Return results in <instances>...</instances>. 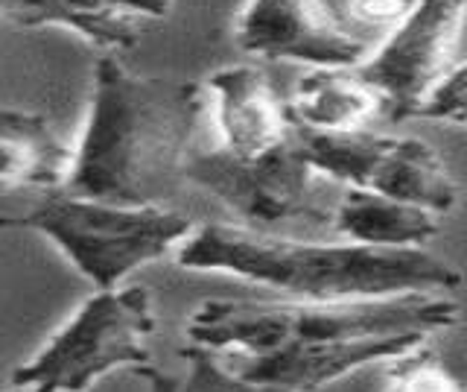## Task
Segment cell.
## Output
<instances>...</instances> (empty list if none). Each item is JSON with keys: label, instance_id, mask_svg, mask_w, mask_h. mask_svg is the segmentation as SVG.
Returning <instances> with one entry per match:
<instances>
[{"label": "cell", "instance_id": "19", "mask_svg": "<svg viewBox=\"0 0 467 392\" xmlns=\"http://www.w3.org/2000/svg\"><path fill=\"white\" fill-rule=\"evenodd\" d=\"M415 0H348L345 18L362 30H394Z\"/></svg>", "mask_w": 467, "mask_h": 392}, {"label": "cell", "instance_id": "4", "mask_svg": "<svg viewBox=\"0 0 467 392\" xmlns=\"http://www.w3.org/2000/svg\"><path fill=\"white\" fill-rule=\"evenodd\" d=\"M0 228L47 238L82 279L111 290L138 267L175 255L196 223L167 206H117L67 191H50L33 208L0 217Z\"/></svg>", "mask_w": 467, "mask_h": 392}, {"label": "cell", "instance_id": "6", "mask_svg": "<svg viewBox=\"0 0 467 392\" xmlns=\"http://www.w3.org/2000/svg\"><path fill=\"white\" fill-rule=\"evenodd\" d=\"M184 179L208 191L216 202L257 231L298 220H325L318 206V173L298 150L296 138L254 158H237L225 150L193 153Z\"/></svg>", "mask_w": 467, "mask_h": 392}, {"label": "cell", "instance_id": "16", "mask_svg": "<svg viewBox=\"0 0 467 392\" xmlns=\"http://www.w3.org/2000/svg\"><path fill=\"white\" fill-rule=\"evenodd\" d=\"M182 360H184L182 375L164 372L152 366V363L135 369V375L140 381H146L150 392H281L240 375L225 360V355L211 352L204 345H193V343L184 345Z\"/></svg>", "mask_w": 467, "mask_h": 392}, {"label": "cell", "instance_id": "1", "mask_svg": "<svg viewBox=\"0 0 467 392\" xmlns=\"http://www.w3.org/2000/svg\"><path fill=\"white\" fill-rule=\"evenodd\" d=\"M204 97L193 79L140 77L117 53H99L65 191L117 206H161L184 179Z\"/></svg>", "mask_w": 467, "mask_h": 392}, {"label": "cell", "instance_id": "13", "mask_svg": "<svg viewBox=\"0 0 467 392\" xmlns=\"http://www.w3.org/2000/svg\"><path fill=\"white\" fill-rule=\"evenodd\" d=\"M70 167L73 150L56 135L47 118L24 109L0 111V191H65Z\"/></svg>", "mask_w": 467, "mask_h": 392}, {"label": "cell", "instance_id": "7", "mask_svg": "<svg viewBox=\"0 0 467 392\" xmlns=\"http://www.w3.org/2000/svg\"><path fill=\"white\" fill-rule=\"evenodd\" d=\"M467 0H415L386 41L357 65V74L383 100L389 121L418 118L420 106L456 68Z\"/></svg>", "mask_w": 467, "mask_h": 392}, {"label": "cell", "instance_id": "14", "mask_svg": "<svg viewBox=\"0 0 467 392\" xmlns=\"http://www.w3.org/2000/svg\"><path fill=\"white\" fill-rule=\"evenodd\" d=\"M336 235L379 249H427L441 231V217L383 194L348 187L330 214Z\"/></svg>", "mask_w": 467, "mask_h": 392}, {"label": "cell", "instance_id": "20", "mask_svg": "<svg viewBox=\"0 0 467 392\" xmlns=\"http://www.w3.org/2000/svg\"><path fill=\"white\" fill-rule=\"evenodd\" d=\"M6 392H36V389H29V387H15V384H12V389H6Z\"/></svg>", "mask_w": 467, "mask_h": 392}, {"label": "cell", "instance_id": "10", "mask_svg": "<svg viewBox=\"0 0 467 392\" xmlns=\"http://www.w3.org/2000/svg\"><path fill=\"white\" fill-rule=\"evenodd\" d=\"M213 106L219 150L254 158L281 147L296 132L286 100L277 94L266 70L254 65L219 68L204 82Z\"/></svg>", "mask_w": 467, "mask_h": 392}, {"label": "cell", "instance_id": "18", "mask_svg": "<svg viewBox=\"0 0 467 392\" xmlns=\"http://www.w3.org/2000/svg\"><path fill=\"white\" fill-rule=\"evenodd\" d=\"M418 118L467 126V59L459 62L444 77V82L438 85L427 103L420 106Z\"/></svg>", "mask_w": 467, "mask_h": 392}, {"label": "cell", "instance_id": "11", "mask_svg": "<svg viewBox=\"0 0 467 392\" xmlns=\"http://www.w3.org/2000/svg\"><path fill=\"white\" fill-rule=\"evenodd\" d=\"M172 0H0V16L21 30L65 26L99 53L138 45L143 21L167 18Z\"/></svg>", "mask_w": 467, "mask_h": 392}, {"label": "cell", "instance_id": "15", "mask_svg": "<svg viewBox=\"0 0 467 392\" xmlns=\"http://www.w3.org/2000/svg\"><path fill=\"white\" fill-rule=\"evenodd\" d=\"M365 191L383 194L409 206L427 208L438 217L459 206L462 187L432 143L423 138L389 135L383 155L377 158Z\"/></svg>", "mask_w": 467, "mask_h": 392}, {"label": "cell", "instance_id": "8", "mask_svg": "<svg viewBox=\"0 0 467 392\" xmlns=\"http://www.w3.org/2000/svg\"><path fill=\"white\" fill-rule=\"evenodd\" d=\"M234 41L248 56L306 68H357L368 45L325 0H248L234 24Z\"/></svg>", "mask_w": 467, "mask_h": 392}, {"label": "cell", "instance_id": "5", "mask_svg": "<svg viewBox=\"0 0 467 392\" xmlns=\"http://www.w3.org/2000/svg\"><path fill=\"white\" fill-rule=\"evenodd\" d=\"M152 334L150 290L140 284L97 290L36 357L12 372V384L36 392H85L114 369L146 366Z\"/></svg>", "mask_w": 467, "mask_h": 392}, {"label": "cell", "instance_id": "3", "mask_svg": "<svg viewBox=\"0 0 467 392\" xmlns=\"http://www.w3.org/2000/svg\"><path fill=\"white\" fill-rule=\"evenodd\" d=\"M462 304L444 293H403L354 302L208 299L190 313L187 340L223 355H266L284 345L398 337L459 325Z\"/></svg>", "mask_w": 467, "mask_h": 392}, {"label": "cell", "instance_id": "12", "mask_svg": "<svg viewBox=\"0 0 467 392\" xmlns=\"http://www.w3.org/2000/svg\"><path fill=\"white\" fill-rule=\"evenodd\" d=\"M292 123L313 132H354L371 129L383 111V100L357 68H310L292 89Z\"/></svg>", "mask_w": 467, "mask_h": 392}, {"label": "cell", "instance_id": "2", "mask_svg": "<svg viewBox=\"0 0 467 392\" xmlns=\"http://www.w3.org/2000/svg\"><path fill=\"white\" fill-rule=\"evenodd\" d=\"M175 264L272 287L296 302H354L403 293H444L462 272L430 249L365 243H310L234 223H202L175 249Z\"/></svg>", "mask_w": 467, "mask_h": 392}, {"label": "cell", "instance_id": "17", "mask_svg": "<svg viewBox=\"0 0 467 392\" xmlns=\"http://www.w3.org/2000/svg\"><path fill=\"white\" fill-rule=\"evenodd\" d=\"M383 392H467V384L423 343L389 360Z\"/></svg>", "mask_w": 467, "mask_h": 392}, {"label": "cell", "instance_id": "9", "mask_svg": "<svg viewBox=\"0 0 467 392\" xmlns=\"http://www.w3.org/2000/svg\"><path fill=\"white\" fill-rule=\"evenodd\" d=\"M430 337L423 334H398V337L339 340L321 345H284L266 355H225L240 375L281 392H318L339 377H348L368 363L394 360ZM223 355V352H219Z\"/></svg>", "mask_w": 467, "mask_h": 392}]
</instances>
